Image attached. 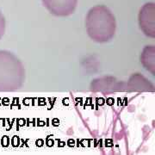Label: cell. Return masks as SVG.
Wrapping results in <instances>:
<instances>
[{
	"mask_svg": "<svg viewBox=\"0 0 155 155\" xmlns=\"http://www.w3.org/2000/svg\"><path fill=\"white\" fill-rule=\"evenodd\" d=\"M85 28L90 38L94 41L108 42L116 34V18L106 6H94L87 13Z\"/></svg>",
	"mask_w": 155,
	"mask_h": 155,
	"instance_id": "1",
	"label": "cell"
},
{
	"mask_svg": "<svg viewBox=\"0 0 155 155\" xmlns=\"http://www.w3.org/2000/svg\"><path fill=\"white\" fill-rule=\"evenodd\" d=\"M24 80L25 70L20 60L9 51L0 50V92L17 91Z\"/></svg>",
	"mask_w": 155,
	"mask_h": 155,
	"instance_id": "2",
	"label": "cell"
},
{
	"mask_svg": "<svg viewBox=\"0 0 155 155\" xmlns=\"http://www.w3.org/2000/svg\"><path fill=\"white\" fill-rule=\"evenodd\" d=\"M139 24L143 33L152 38L155 37V5L147 3L139 13Z\"/></svg>",
	"mask_w": 155,
	"mask_h": 155,
	"instance_id": "3",
	"label": "cell"
},
{
	"mask_svg": "<svg viewBox=\"0 0 155 155\" xmlns=\"http://www.w3.org/2000/svg\"><path fill=\"white\" fill-rule=\"evenodd\" d=\"M42 4L51 14L57 17H67L74 12L78 0H42Z\"/></svg>",
	"mask_w": 155,
	"mask_h": 155,
	"instance_id": "4",
	"label": "cell"
},
{
	"mask_svg": "<svg viewBox=\"0 0 155 155\" xmlns=\"http://www.w3.org/2000/svg\"><path fill=\"white\" fill-rule=\"evenodd\" d=\"M128 87L132 91H153L154 88L153 85L150 83L149 80L146 79L144 77L140 76V74H134L130 78L128 84Z\"/></svg>",
	"mask_w": 155,
	"mask_h": 155,
	"instance_id": "5",
	"label": "cell"
},
{
	"mask_svg": "<svg viewBox=\"0 0 155 155\" xmlns=\"http://www.w3.org/2000/svg\"><path fill=\"white\" fill-rule=\"evenodd\" d=\"M140 62L147 71H149L152 74H154L155 48L153 46H147L143 49L140 56Z\"/></svg>",
	"mask_w": 155,
	"mask_h": 155,
	"instance_id": "6",
	"label": "cell"
},
{
	"mask_svg": "<svg viewBox=\"0 0 155 155\" xmlns=\"http://www.w3.org/2000/svg\"><path fill=\"white\" fill-rule=\"evenodd\" d=\"M5 32V18L0 11V40L4 36Z\"/></svg>",
	"mask_w": 155,
	"mask_h": 155,
	"instance_id": "7",
	"label": "cell"
}]
</instances>
